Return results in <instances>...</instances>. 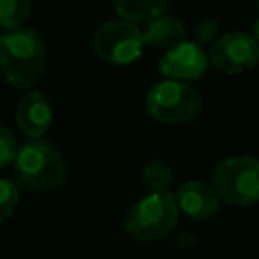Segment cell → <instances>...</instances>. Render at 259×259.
<instances>
[{
  "label": "cell",
  "mask_w": 259,
  "mask_h": 259,
  "mask_svg": "<svg viewBox=\"0 0 259 259\" xmlns=\"http://www.w3.org/2000/svg\"><path fill=\"white\" fill-rule=\"evenodd\" d=\"M0 69L6 81L18 89L34 87L47 69V45L32 28L6 30L0 40Z\"/></svg>",
  "instance_id": "cell-1"
},
{
  "label": "cell",
  "mask_w": 259,
  "mask_h": 259,
  "mask_svg": "<svg viewBox=\"0 0 259 259\" xmlns=\"http://www.w3.org/2000/svg\"><path fill=\"white\" fill-rule=\"evenodd\" d=\"M16 182L34 192H47L63 184L67 176L59 150L42 138H28L18 146L12 162Z\"/></svg>",
  "instance_id": "cell-2"
},
{
  "label": "cell",
  "mask_w": 259,
  "mask_h": 259,
  "mask_svg": "<svg viewBox=\"0 0 259 259\" xmlns=\"http://www.w3.org/2000/svg\"><path fill=\"white\" fill-rule=\"evenodd\" d=\"M178 212L180 208L172 192H150L127 210L123 229L138 241H156L176 227Z\"/></svg>",
  "instance_id": "cell-3"
},
{
  "label": "cell",
  "mask_w": 259,
  "mask_h": 259,
  "mask_svg": "<svg viewBox=\"0 0 259 259\" xmlns=\"http://www.w3.org/2000/svg\"><path fill=\"white\" fill-rule=\"evenodd\" d=\"M202 109V97L178 79L154 83L146 93V111L162 123H186Z\"/></svg>",
  "instance_id": "cell-4"
},
{
  "label": "cell",
  "mask_w": 259,
  "mask_h": 259,
  "mask_svg": "<svg viewBox=\"0 0 259 259\" xmlns=\"http://www.w3.org/2000/svg\"><path fill=\"white\" fill-rule=\"evenodd\" d=\"M212 186L221 200L235 206L259 202V160L251 156H233L217 164Z\"/></svg>",
  "instance_id": "cell-5"
},
{
  "label": "cell",
  "mask_w": 259,
  "mask_h": 259,
  "mask_svg": "<svg viewBox=\"0 0 259 259\" xmlns=\"http://www.w3.org/2000/svg\"><path fill=\"white\" fill-rule=\"evenodd\" d=\"M144 32L132 20H107L99 24L91 36L93 53L111 65L134 63L144 49Z\"/></svg>",
  "instance_id": "cell-6"
},
{
  "label": "cell",
  "mask_w": 259,
  "mask_h": 259,
  "mask_svg": "<svg viewBox=\"0 0 259 259\" xmlns=\"http://www.w3.org/2000/svg\"><path fill=\"white\" fill-rule=\"evenodd\" d=\"M208 59L225 75H241L259 63V40L245 32H227L212 42Z\"/></svg>",
  "instance_id": "cell-7"
},
{
  "label": "cell",
  "mask_w": 259,
  "mask_h": 259,
  "mask_svg": "<svg viewBox=\"0 0 259 259\" xmlns=\"http://www.w3.org/2000/svg\"><path fill=\"white\" fill-rule=\"evenodd\" d=\"M208 57L204 55L202 47L194 40H182L176 47L168 49L166 55L158 61V69L168 79L178 81H192L200 79L206 71Z\"/></svg>",
  "instance_id": "cell-8"
},
{
  "label": "cell",
  "mask_w": 259,
  "mask_h": 259,
  "mask_svg": "<svg viewBox=\"0 0 259 259\" xmlns=\"http://www.w3.org/2000/svg\"><path fill=\"white\" fill-rule=\"evenodd\" d=\"M180 212L190 217L192 221H208L219 212V194L214 186H208L200 180H190L178 186L174 192Z\"/></svg>",
  "instance_id": "cell-9"
},
{
  "label": "cell",
  "mask_w": 259,
  "mask_h": 259,
  "mask_svg": "<svg viewBox=\"0 0 259 259\" xmlns=\"http://www.w3.org/2000/svg\"><path fill=\"white\" fill-rule=\"evenodd\" d=\"M16 125L26 138H40L53 121L51 101L40 91H28L16 105Z\"/></svg>",
  "instance_id": "cell-10"
},
{
  "label": "cell",
  "mask_w": 259,
  "mask_h": 259,
  "mask_svg": "<svg viewBox=\"0 0 259 259\" xmlns=\"http://www.w3.org/2000/svg\"><path fill=\"white\" fill-rule=\"evenodd\" d=\"M142 32H144L146 45H150L154 49H172L178 42H182L186 28H184L180 18L160 14L156 18L148 20L146 28Z\"/></svg>",
  "instance_id": "cell-11"
},
{
  "label": "cell",
  "mask_w": 259,
  "mask_h": 259,
  "mask_svg": "<svg viewBox=\"0 0 259 259\" xmlns=\"http://www.w3.org/2000/svg\"><path fill=\"white\" fill-rule=\"evenodd\" d=\"M115 12L132 22H148L168 8L172 0H111Z\"/></svg>",
  "instance_id": "cell-12"
},
{
  "label": "cell",
  "mask_w": 259,
  "mask_h": 259,
  "mask_svg": "<svg viewBox=\"0 0 259 259\" xmlns=\"http://www.w3.org/2000/svg\"><path fill=\"white\" fill-rule=\"evenodd\" d=\"M32 12V0H0V28H20Z\"/></svg>",
  "instance_id": "cell-13"
},
{
  "label": "cell",
  "mask_w": 259,
  "mask_h": 259,
  "mask_svg": "<svg viewBox=\"0 0 259 259\" xmlns=\"http://www.w3.org/2000/svg\"><path fill=\"white\" fill-rule=\"evenodd\" d=\"M142 182L150 192H166L172 184V170L164 160H152L144 166Z\"/></svg>",
  "instance_id": "cell-14"
},
{
  "label": "cell",
  "mask_w": 259,
  "mask_h": 259,
  "mask_svg": "<svg viewBox=\"0 0 259 259\" xmlns=\"http://www.w3.org/2000/svg\"><path fill=\"white\" fill-rule=\"evenodd\" d=\"M20 184L16 180L0 178V223H4L18 206L20 198Z\"/></svg>",
  "instance_id": "cell-15"
},
{
  "label": "cell",
  "mask_w": 259,
  "mask_h": 259,
  "mask_svg": "<svg viewBox=\"0 0 259 259\" xmlns=\"http://www.w3.org/2000/svg\"><path fill=\"white\" fill-rule=\"evenodd\" d=\"M16 152H18V146H16L12 132L0 123V168L12 164L16 158Z\"/></svg>",
  "instance_id": "cell-16"
},
{
  "label": "cell",
  "mask_w": 259,
  "mask_h": 259,
  "mask_svg": "<svg viewBox=\"0 0 259 259\" xmlns=\"http://www.w3.org/2000/svg\"><path fill=\"white\" fill-rule=\"evenodd\" d=\"M217 32H219V22H217L214 18H204V20H200V22L196 24V28H194V38H196L198 45H206V42L214 40Z\"/></svg>",
  "instance_id": "cell-17"
},
{
  "label": "cell",
  "mask_w": 259,
  "mask_h": 259,
  "mask_svg": "<svg viewBox=\"0 0 259 259\" xmlns=\"http://www.w3.org/2000/svg\"><path fill=\"white\" fill-rule=\"evenodd\" d=\"M255 38H257V40H259V20H257V22H255Z\"/></svg>",
  "instance_id": "cell-18"
},
{
  "label": "cell",
  "mask_w": 259,
  "mask_h": 259,
  "mask_svg": "<svg viewBox=\"0 0 259 259\" xmlns=\"http://www.w3.org/2000/svg\"><path fill=\"white\" fill-rule=\"evenodd\" d=\"M0 40H2V34H0Z\"/></svg>",
  "instance_id": "cell-19"
},
{
  "label": "cell",
  "mask_w": 259,
  "mask_h": 259,
  "mask_svg": "<svg viewBox=\"0 0 259 259\" xmlns=\"http://www.w3.org/2000/svg\"><path fill=\"white\" fill-rule=\"evenodd\" d=\"M257 6H259V2H257Z\"/></svg>",
  "instance_id": "cell-20"
}]
</instances>
